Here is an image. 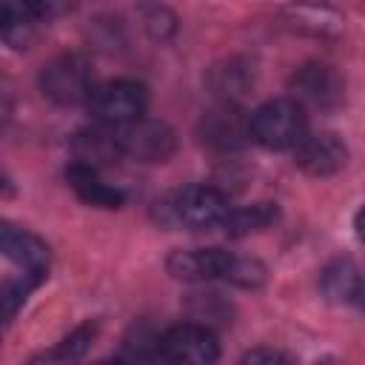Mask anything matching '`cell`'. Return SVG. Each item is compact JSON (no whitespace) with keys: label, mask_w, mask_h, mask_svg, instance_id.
Instances as JSON below:
<instances>
[{"label":"cell","mask_w":365,"mask_h":365,"mask_svg":"<svg viewBox=\"0 0 365 365\" xmlns=\"http://www.w3.org/2000/svg\"><path fill=\"white\" fill-rule=\"evenodd\" d=\"M322 291L331 302H354L359 297V274L351 259H334L322 271Z\"/></svg>","instance_id":"9a60e30c"},{"label":"cell","mask_w":365,"mask_h":365,"mask_svg":"<svg viewBox=\"0 0 365 365\" xmlns=\"http://www.w3.org/2000/svg\"><path fill=\"white\" fill-rule=\"evenodd\" d=\"M305 134V108L288 97L268 100L251 114V137L265 148H294Z\"/></svg>","instance_id":"7a4b0ae2"},{"label":"cell","mask_w":365,"mask_h":365,"mask_svg":"<svg viewBox=\"0 0 365 365\" xmlns=\"http://www.w3.org/2000/svg\"><path fill=\"white\" fill-rule=\"evenodd\" d=\"M222 279H228V282H234V285H242V288H257V285L265 282V265H262L259 259H254V257L231 254Z\"/></svg>","instance_id":"ac0fdd59"},{"label":"cell","mask_w":365,"mask_h":365,"mask_svg":"<svg viewBox=\"0 0 365 365\" xmlns=\"http://www.w3.org/2000/svg\"><path fill=\"white\" fill-rule=\"evenodd\" d=\"M294 157H297V165L305 174L328 177V174H334L345 165L348 148L336 134L319 131V134H302V140L294 145Z\"/></svg>","instance_id":"30bf717a"},{"label":"cell","mask_w":365,"mask_h":365,"mask_svg":"<svg viewBox=\"0 0 365 365\" xmlns=\"http://www.w3.org/2000/svg\"><path fill=\"white\" fill-rule=\"evenodd\" d=\"M14 194V185H11V180L0 171V197H11Z\"/></svg>","instance_id":"ffe728a7"},{"label":"cell","mask_w":365,"mask_h":365,"mask_svg":"<svg viewBox=\"0 0 365 365\" xmlns=\"http://www.w3.org/2000/svg\"><path fill=\"white\" fill-rule=\"evenodd\" d=\"M160 354L168 365H217L220 342L208 325L180 322L160 336Z\"/></svg>","instance_id":"8992f818"},{"label":"cell","mask_w":365,"mask_h":365,"mask_svg":"<svg viewBox=\"0 0 365 365\" xmlns=\"http://www.w3.org/2000/svg\"><path fill=\"white\" fill-rule=\"evenodd\" d=\"M74 151H77L74 163H83V165H91V168H97L100 163H108V160H114L120 154L117 143H114V134L111 131H100V128L77 134Z\"/></svg>","instance_id":"e0dca14e"},{"label":"cell","mask_w":365,"mask_h":365,"mask_svg":"<svg viewBox=\"0 0 365 365\" xmlns=\"http://www.w3.org/2000/svg\"><path fill=\"white\" fill-rule=\"evenodd\" d=\"M148 103V94L134 80H108L103 86H94L86 106L91 117L108 128H120L125 123H134L143 117Z\"/></svg>","instance_id":"3957f363"},{"label":"cell","mask_w":365,"mask_h":365,"mask_svg":"<svg viewBox=\"0 0 365 365\" xmlns=\"http://www.w3.org/2000/svg\"><path fill=\"white\" fill-rule=\"evenodd\" d=\"M66 180H68V185L74 188V194H77L83 202H88V205H97V208H120L123 200H125L123 191L114 188V185H108V182L100 177L97 168L83 165V163H71V165L66 168Z\"/></svg>","instance_id":"4fadbf2b"},{"label":"cell","mask_w":365,"mask_h":365,"mask_svg":"<svg viewBox=\"0 0 365 365\" xmlns=\"http://www.w3.org/2000/svg\"><path fill=\"white\" fill-rule=\"evenodd\" d=\"M97 365H125V362H97Z\"/></svg>","instance_id":"44dd1931"},{"label":"cell","mask_w":365,"mask_h":365,"mask_svg":"<svg viewBox=\"0 0 365 365\" xmlns=\"http://www.w3.org/2000/svg\"><path fill=\"white\" fill-rule=\"evenodd\" d=\"M200 137L214 148H240L251 140V114L234 103H220L200 117Z\"/></svg>","instance_id":"52a82bcc"},{"label":"cell","mask_w":365,"mask_h":365,"mask_svg":"<svg viewBox=\"0 0 365 365\" xmlns=\"http://www.w3.org/2000/svg\"><path fill=\"white\" fill-rule=\"evenodd\" d=\"M291 91H294V103H311L319 108H331L336 103H342L345 97V80L322 63H311L302 66L294 77H291Z\"/></svg>","instance_id":"ba28073f"},{"label":"cell","mask_w":365,"mask_h":365,"mask_svg":"<svg viewBox=\"0 0 365 365\" xmlns=\"http://www.w3.org/2000/svg\"><path fill=\"white\" fill-rule=\"evenodd\" d=\"M165 211L174 225L191 231H208L214 225H222L231 205L228 197L211 185H185L165 200Z\"/></svg>","instance_id":"6da1fadb"},{"label":"cell","mask_w":365,"mask_h":365,"mask_svg":"<svg viewBox=\"0 0 365 365\" xmlns=\"http://www.w3.org/2000/svg\"><path fill=\"white\" fill-rule=\"evenodd\" d=\"M240 365H291V362H288V359H285V354H279V351H271V348H257V351L245 354Z\"/></svg>","instance_id":"d6986e66"},{"label":"cell","mask_w":365,"mask_h":365,"mask_svg":"<svg viewBox=\"0 0 365 365\" xmlns=\"http://www.w3.org/2000/svg\"><path fill=\"white\" fill-rule=\"evenodd\" d=\"M3 114H6V108H3V106H0V120H3Z\"/></svg>","instance_id":"7402d4cb"},{"label":"cell","mask_w":365,"mask_h":365,"mask_svg":"<svg viewBox=\"0 0 365 365\" xmlns=\"http://www.w3.org/2000/svg\"><path fill=\"white\" fill-rule=\"evenodd\" d=\"M228 259H231V251H222V248H180L168 254L165 268L171 277L188 279V282L217 279V277L222 279Z\"/></svg>","instance_id":"7c38bea8"},{"label":"cell","mask_w":365,"mask_h":365,"mask_svg":"<svg viewBox=\"0 0 365 365\" xmlns=\"http://www.w3.org/2000/svg\"><path fill=\"white\" fill-rule=\"evenodd\" d=\"M0 254L31 277H43V271L48 268V245L37 234L6 217H0Z\"/></svg>","instance_id":"9c48e42d"},{"label":"cell","mask_w":365,"mask_h":365,"mask_svg":"<svg viewBox=\"0 0 365 365\" xmlns=\"http://www.w3.org/2000/svg\"><path fill=\"white\" fill-rule=\"evenodd\" d=\"M94 334H97V325L94 322H86V325L74 328L68 336H63L57 345H51L46 351H40L37 356H31L29 365H74L88 351Z\"/></svg>","instance_id":"5bb4252c"},{"label":"cell","mask_w":365,"mask_h":365,"mask_svg":"<svg viewBox=\"0 0 365 365\" xmlns=\"http://www.w3.org/2000/svg\"><path fill=\"white\" fill-rule=\"evenodd\" d=\"M48 11L46 3H0V40L17 51L31 48Z\"/></svg>","instance_id":"8fae6325"},{"label":"cell","mask_w":365,"mask_h":365,"mask_svg":"<svg viewBox=\"0 0 365 365\" xmlns=\"http://www.w3.org/2000/svg\"><path fill=\"white\" fill-rule=\"evenodd\" d=\"M277 220V205L274 202H254L245 208H231L228 217L222 220V228L228 237H245L254 231L268 228Z\"/></svg>","instance_id":"2e32d148"},{"label":"cell","mask_w":365,"mask_h":365,"mask_svg":"<svg viewBox=\"0 0 365 365\" xmlns=\"http://www.w3.org/2000/svg\"><path fill=\"white\" fill-rule=\"evenodd\" d=\"M40 88L48 100L60 106H74L88 100L94 83H91V66L83 54L66 51L51 57L40 71Z\"/></svg>","instance_id":"277c9868"},{"label":"cell","mask_w":365,"mask_h":365,"mask_svg":"<svg viewBox=\"0 0 365 365\" xmlns=\"http://www.w3.org/2000/svg\"><path fill=\"white\" fill-rule=\"evenodd\" d=\"M111 134H114L120 154H128V157L143 160V163H163L177 148V137H174L171 125L163 120L140 117L134 123L111 128Z\"/></svg>","instance_id":"5b68a950"}]
</instances>
